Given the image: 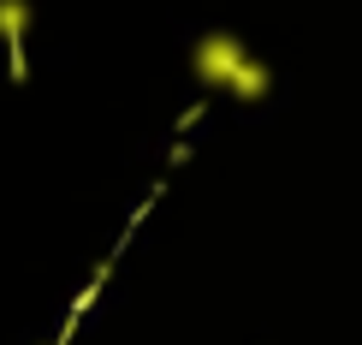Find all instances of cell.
Returning a JSON list of instances; mask_svg holds the SVG:
<instances>
[{
	"label": "cell",
	"instance_id": "cell-1",
	"mask_svg": "<svg viewBox=\"0 0 362 345\" xmlns=\"http://www.w3.org/2000/svg\"><path fill=\"white\" fill-rule=\"evenodd\" d=\"M190 66H196V78H202L208 89H238L244 101L267 96V66L244 54V42H238L232 30H214V36H202V42L190 48Z\"/></svg>",
	"mask_w": 362,
	"mask_h": 345
},
{
	"label": "cell",
	"instance_id": "cell-2",
	"mask_svg": "<svg viewBox=\"0 0 362 345\" xmlns=\"http://www.w3.org/2000/svg\"><path fill=\"white\" fill-rule=\"evenodd\" d=\"M30 18H36V6H30V0H0V42H12V72H24L18 42H24Z\"/></svg>",
	"mask_w": 362,
	"mask_h": 345
}]
</instances>
